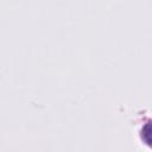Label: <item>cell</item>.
<instances>
[{"mask_svg": "<svg viewBox=\"0 0 152 152\" xmlns=\"http://www.w3.org/2000/svg\"><path fill=\"white\" fill-rule=\"evenodd\" d=\"M141 135H142V139H144L145 144L152 145V122H147L142 127Z\"/></svg>", "mask_w": 152, "mask_h": 152, "instance_id": "cell-1", "label": "cell"}]
</instances>
